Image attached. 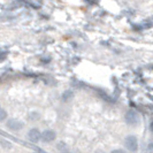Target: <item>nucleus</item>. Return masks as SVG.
<instances>
[{
  "instance_id": "nucleus-10",
  "label": "nucleus",
  "mask_w": 153,
  "mask_h": 153,
  "mask_svg": "<svg viewBox=\"0 0 153 153\" xmlns=\"http://www.w3.org/2000/svg\"><path fill=\"white\" fill-rule=\"evenodd\" d=\"M86 2H89V4H97L98 2V0H85Z\"/></svg>"
},
{
  "instance_id": "nucleus-8",
  "label": "nucleus",
  "mask_w": 153,
  "mask_h": 153,
  "mask_svg": "<svg viewBox=\"0 0 153 153\" xmlns=\"http://www.w3.org/2000/svg\"><path fill=\"white\" fill-rule=\"evenodd\" d=\"M58 149H59L60 151H68V147L66 146V144H63V143H60V144L58 145Z\"/></svg>"
},
{
  "instance_id": "nucleus-11",
  "label": "nucleus",
  "mask_w": 153,
  "mask_h": 153,
  "mask_svg": "<svg viewBox=\"0 0 153 153\" xmlns=\"http://www.w3.org/2000/svg\"><path fill=\"white\" fill-rule=\"evenodd\" d=\"M150 129H151V131H153V121L151 122V124H150Z\"/></svg>"
},
{
  "instance_id": "nucleus-3",
  "label": "nucleus",
  "mask_w": 153,
  "mask_h": 153,
  "mask_svg": "<svg viewBox=\"0 0 153 153\" xmlns=\"http://www.w3.org/2000/svg\"><path fill=\"white\" fill-rule=\"evenodd\" d=\"M7 128L14 131L21 130L23 128V123L19 120H15V119H10L7 121Z\"/></svg>"
},
{
  "instance_id": "nucleus-5",
  "label": "nucleus",
  "mask_w": 153,
  "mask_h": 153,
  "mask_svg": "<svg viewBox=\"0 0 153 153\" xmlns=\"http://www.w3.org/2000/svg\"><path fill=\"white\" fill-rule=\"evenodd\" d=\"M28 138L32 143H37L42 138V134L39 132L38 129H30V131L28 132Z\"/></svg>"
},
{
  "instance_id": "nucleus-1",
  "label": "nucleus",
  "mask_w": 153,
  "mask_h": 153,
  "mask_svg": "<svg viewBox=\"0 0 153 153\" xmlns=\"http://www.w3.org/2000/svg\"><path fill=\"white\" fill-rule=\"evenodd\" d=\"M124 120L129 126H136L139 122V115L136 111H128L124 115Z\"/></svg>"
},
{
  "instance_id": "nucleus-4",
  "label": "nucleus",
  "mask_w": 153,
  "mask_h": 153,
  "mask_svg": "<svg viewBox=\"0 0 153 153\" xmlns=\"http://www.w3.org/2000/svg\"><path fill=\"white\" fill-rule=\"evenodd\" d=\"M55 137H56L55 131L45 130L43 134H42V138H40V139H43V142H45V143H50V142L54 140V139H55Z\"/></svg>"
},
{
  "instance_id": "nucleus-7",
  "label": "nucleus",
  "mask_w": 153,
  "mask_h": 153,
  "mask_svg": "<svg viewBox=\"0 0 153 153\" xmlns=\"http://www.w3.org/2000/svg\"><path fill=\"white\" fill-rule=\"evenodd\" d=\"M6 117H7V113H6V111H5L4 108L0 107V122H2L4 120H6Z\"/></svg>"
},
{
  "instance_id": "nucleus-9",
  "label": "nucleus",
  "mask_w": 153,
  "mask_h": 153,
  "mask_svg": "<svg viewBox=\"0 0 153 153\" xmlns=\"http://www.w3.org/2000/svg\"><path fill=\"white\" fill-rule=\"evenodd\" d=\"M6 58V53H4V52H0V61L1 60H4Z\"/></svg>"
},
{
  "instance_id": "nucleus-2",
  "label": "nucleus",
  "mask_w": 153,
  "mask_h": 153,
  "mask_svg": "<svg viewBox=\"0 0 153 153\" xmlns=\"http://www.w3.org/2000/svg\"><path fill=\"white\" fill-rule=\"evenodd\" d=\"M124 143H126V147L131 151V152H134V151H137V147H138V140L137 138L135 137L134 135H129L128 137H126V140H124Z\"/></svg>"
},
{
  "instance_id": "nucleus-6",
  "label": "nucleus",
  "mask_w": 153,
  "mask_h": 153,
  "mask_svg": "<svg viewBox=\"0 0 153 153\" xmlns=\"http://www.w3.org/2000/svg\"><path fill=\"white\" fill-rule=\"evenodd\" d=\"M73 96H74V92L70 91V90H67L66 92H63V94H62V100L63 101H68L70 98H73Z\"/></svg>"
}]
</instances>
